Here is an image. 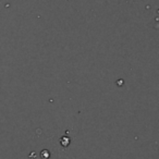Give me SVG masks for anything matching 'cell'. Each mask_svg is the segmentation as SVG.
Wrapping results in <instances>:
<instances>
[{
	"instance_id": "6da1fadb",
	"label": "cell",
	"mask_w": 159,
	"mask_h": 159,
	"mask_svg": "<svg viewBox=\"0 0 159 159\" xmlns=\"http://www.w3.org/2000/svg\"><path fill=\"white\" fill-rule=\"evenodd\" d=\"M49 152L48 150H43V152H42V158L43 159H47V158H49Z\"/></svg>"
}]
</instances>
